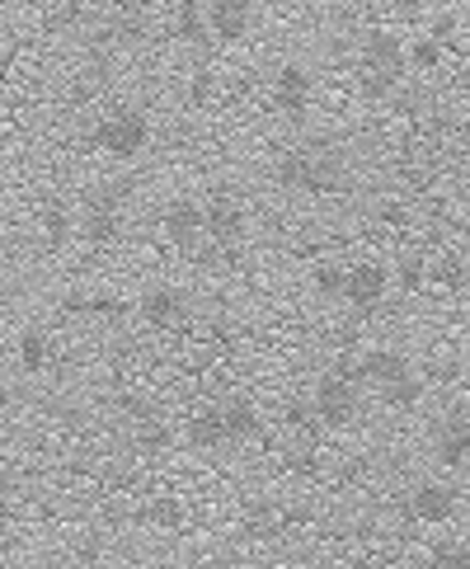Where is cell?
Masks as SVG:
<instances>
[{
	"mask_svg": "<svg viewBox=\"0 0 470 569\" xmlns=\"http://www.w3.org/2000/svg\"><path fill=\"white\" fill-rule=\"evenodd\" d=\"M94 146L109 161H136L151 146V113L142 104H113L100 123H94Z\"/></svg>",
	"mask_w": 470,
	"mask_h": 569,
	"instance_id": "8992f818",
	"label": "cell"
},
{
	"mask_svg": "<svg viewBox=\"0 0 470 569\" xmlns=\"http://www.w3.org/2000/svg\"><path fill=\"white\" fill-rule=\"evenodd\" d=\"M452 6H461V0H452Z\"/></svg>",
	"mask_w": 470,
	"mask_h": 569,
	"instance_id": "1f68e13d",
	"label": "cell"
},
{
	"mask_svg": "<svg viewBox=\"0 0 470 569\" xmlns=\"http://www.w3.org/2000/svg\"><path fill=\"white\" fill-rule=\"evenodd\" d=\"M428 565H470V541L466 537H442L428 546Z\"/></svg>",
	"mask_w": 470,
	"mask_h": 569,
	"instance_id": "d4e9b609",
	"label": "cell"
},
{
	"mask_svg": "<svg viewBox=\"0 0 470 569\" xmlns=\"http://www.w3.org/2000/svg\"><path fill=\"white\" fill-rule=\"evenodd\" d=\"M409 81V43L396 29H367L358 43V94L367 104H396Z\"/></svg>",
	"mask_w": 470,
	"mask_h": 569,
	"instance_id": "3957f363",
	"label": "cell"
},
{
	"mask_svg": "<svg viewBox=\"0 0 470 569\" xmlns=\"http://www.w3.org/2000/svg\"><path fill=\"white\" fill-rule=\"evenodd\" d=\"M10 405H14V390H10V386H0V415H6Z\"/></svg>",
	"mask_w": 470,
	"mask_h": 569,
	"instance_id": "f546056e",
	"label": "cell"
},
{
	"mask_svg": "<svg viewBox=\"0 0 470 569\" xmlns=\"http://www.w3.org/2000/svg\"><path fill=\"white\" fill-rule=\"evenodd\" d=\"M71 241H75V212L62 199H52L43 207V245L48 250H67Z\"/></svg>",
	"mask_w": 470,
	"mask_h": 569,
	"instance_id": "ffe728a7",
	"label": "cell"
},
{
	"mask_svg": "<svg viewBox=\"0 0 470 569\" xmlns=\"http://www.w3.org/2000/svg\"><path fill=\"white\" fill-rule=\"evenodd\" d=\"M438 470L447 476H461L470 466V405H447L442 415L433 419V443H428Z\"/></svg>",
	"mask_w": 470,
	"mask_h": 569,
	"instance_id": "ba28073f",
	"label": "cell"
},
{
	"mask_svg": "<svg viewBox=\"0 0 470 569\" xmlns=\"http://www.w3.org/2000/svg\"><path fill=\"white\" fill-rule=\"evenodd\" d=\"M14 522V504L6 499V495H0V532H6V527Z\"/></svg>",
	"mask_w": 470,
	"mask_h": 569,
	"instance_id": "83f0119b",
	"label": "cell"
},
{
	"mask_svg": "<svg viewBox=\"0 0 470 569\" xmlns=\"http://www.w3.org/2000/svg\"><path fill=\"white\" fill-rule=\"evenodd\" d=\"M352 372H358V382L367 386V396H377L386 409H396V415H415V409L423 405V396H428L423 372L396 344L362 348L358 363H352Z\"/></svg>",
	"mask_w": 470,
	"mask_h": 569,
	"instance_id": "6da1fadb",
	"label": "cell"
},
{
	"mask_svg": "<svg viewBox=\"0 0 470 569\" xmlns=\"http://www.w3.org/2000/svg\"><path fill=\"white\" fill-rule=\"evenodd\" d=\"M222 419H226V438H231V443H249V438L264 434V419H259V409H254L249 396L222 400Z\"/></svg>",
	"mask_w": 470,
	"mask_h": 569,
	"instance_id": "e0dca14e",
	"label": "cell"
},
{
	"mask_svg": "<svg viewBox=\"0 0 470 569\" xmlns=\"http://www.w3.org/2000/svg\"><path fill=\"white\" fill-rule=\"evenodd\" d=\"M170 33L180 38L184 48H193V52H212V48H217V38H212V24H207V6H203V0H174Z\"/></svg>",
	"mask_w": 470,
	"mask_h": 569,
	"instance_id": "9a60e30c",
	"label": "cell"
},
{
	"mask_svg": "<svg viewBox=\"0 0 470 569\" xmlns=\"http://www.w3.org/2000/svg\"><path fill=\"white\" fill-rule=\"evenodd\" d=\"M67 316H123V302L117 297H90V292H71V297L62 302Z\"/></svg>",
	"mask_w": 470,
	"mask_h": 569,
	"instance_id": "7402d4cb",
	"label": "cell"
},
{
	"mask_svg": "<svg viewBox=\"0 0 470 569\" xmlns=\"http://www.w3.org/2000/svg\"><path fill=\"white\" fill-rule=\"evenodd\" d=\"M142 522H151V527H180L184 522V504L180 499H151L142 508Z\"/></svg>",
	"mask_w": 470,
	"mask_h": 569,
	"instance_id": "484cf974",
	"label": "cell"
},
{
	"mask_svg": "<svg viewBox=\"0 0 470 569\" xmlns=\"http://www.w3.org/2000/svg\"><path fill=\"white\" fill-rule=\"evenodd\" d=\"M390 283H396L400 292H423L428 287V254L423 250H400L396 254V264H390Z\"/></svg>",
	"mask_w": 470,
	"mask_h": 569,
	"instance_id": "d6986e66",
	"label": "cell"
},
{
	"mask_svg": "<svg viewBox=\"0 0 470 569\" xmlns=\"http://www.w3.org/2000/svg\"><path fill=\"white\" fill-rule=\"evenodd\" d=\"M52 339H48V329H24L19 335V344H14V358H19V367L29 372V377H38V372H48L52 367Z\"/></svg>",
	"mask_w": 470,
	"mask_h": 569,
	"instance_id": "ac0fdd59",
	"label": "cell"
},
{
	"mask_svg": "<svg viewBox=\"0 0 470 569\" xmlns=\"http://www.w3.org/2000/svg\"><path fill=\"white\" fill-rule=\"evenodd\" d=\"M132 443L142 447V453H161V447H170V424H165L161 409L132 424Z\"/></svg>",
	"mask_w": 470,
	"mask_h": 569,
	"instance_id": "603a6c76",
	"label": "cell"
},
{
	"mask_svg": "<svg viewBox=\"0 0 470 569\" xmlns=\"http://www.w3.org/2000/svg\"><path fill=\"white\" fill-rule=\"evenodd\" d=\"M344 273H348L344 260H320L316 268H310V278H316V292H320V297L344 302Z\"/></svg>",
	"mask_w": 470,
	"mask_h": 569,
	"instance_id": "cb8c5ba5",
	"label": "cell"
},
{
	"mask_svg": "<svg viewBox=\"0 0 470 569\" xmlns=\"http://www.w3.org/2000/svg\"><path fill=\"white\" fill-rule=\"evenodd\" d=\"M273 180L287 193H302V199H335L348 189V161L329 142H297L278 155Z\"/></svg>",
	"mask_w": 470,
	"mask_h": 569,
	"instance_id": "7a4b0ae2",
	"label": "cell"
},
{
	"mask_svg": "<svg viewBox=\"0 0 470 569\" xmlns=\"http://www.w3.org/2000/svg\"><path fill=\"white\" fill-rule=\"evenodd\" d=\"M207 94H212V75H207V71H203V75H193V85H188V100H193V104H203Z\"/></svg>",
	"mask_w": 470,
	"mask_h": 569,
	"instance_id": "4316f807",
	"label": "cell"
},
{
	"mask_svg": "<svg viewBox=\"0 0 470 569\" xmlns=\"http://www.w3.org/2000/svg\"><path fill=\"white\" fill-rule=\"evenodd\" d=\"M390 264L386 260H352L348 273H344V302L352 311H362V316H371L386 297H390Z\"/></svg>",
	"mask_w": 470,
	"mask_h": 569,
	"instance_id": "30bf717a",
	"label": "cell"
},
{
	"mask_svg": "<svg viewBox=\"0 0 470 569\" xmlns=\"http://www.w3.org/2000/svg\"><path fill=\"white\" fill-rule=\"evenodd\" d=\"M203 222H207V245L217 250H241L245 235H249V212L241 203V193H226V189H212L203 199Z\"/></svg>",
	"mask_w": 470,
	"mask_h": 569,
	"instance_id": "9c48e42d",
	"label": "cell"
},
{
	"mask_svg": "<svg viewBox=\"0 0 470 569\" xmlns=\"http://www.w3.org/2000/svg\"><path fill=\"white\" fill-rule=\"evenodd\" d=\"M155 6H161V0H127L132 14H146V10H155Z\"/></svg>",
	"mask_w": 470,
	"mask_h": 569,
	"instance_id": "f1b7e54d",
	"label": "cell"
},
{
	"mask_svg": "<svg viewBox=\"0 0 470 569\" xmlns=\"http://www.w3.org/2000/svg\"><path fill=\"white\" fill-rule=\"evenodd\" d=\"M6 560H10V546H6V541H0V565H6Z\"/></svg>",
	"mask_w": 470,
	"mask_h": 569,
	"instance_id": "4dcf8cb0",
	"label": "cell"
},
{
	"mask_svg": "<svg viewBox=\"0 0 470 569\" xmlns=\"http://www.w3.org/2000/svg\"><path fill=\"white\" fill-rule=\"evenodd\" d=\"M447 52H452V48H447L438 33L423 29L419 38H409V71H419V75H423V71H438V67L447 62Z\"/></svg>",
	"mask_w": 470,
	"mask_h": 569,
	"instance_id": "44dd1931",
	"label": "cell"
},
{
	"mask_svg": "<svg viewBox=\"0 0 470 569\" xmlns=\"http://www.w3.org/2000/svg\"><path fill=\"white\" fill-rule=\"evenodd\" d=\"M461 489L447 480V476H423L405 489V499H400V514L409 522H419V527H447V522H457L461 518Z\"/></svg>",
	"mask_w": 470,
	"mask_h": 569,
	"instance_id": "52a82bcc",
	"label": "cell"
},
{
	"mask_svg": "<svg viewBox=\"0 0 470 569\" xmlns=\"http://www.w3.org/2000/svg\"><path fill=\"white\" fill-rule=\"evenodd\" d=\"M136 316H142L151 329H180L188 321V297L180 287L170 283H155L142 292V302H136Z\"/></svg>",
	"mask_w": 470,
	"mask_h": 569,
	"instance_id": "4fadbf2b",
	"label": "cell"
},
{
	"mask_svg": "<svg viewBox=\"0 0 470 569\" xmlns=\"http://www.w3.org/2000/svg\"><path fill=\"white\" fill-rule=\"evenodd\" d=\"M188 447H198V453H217V447H226V419H222V405H203L198 415L188 419Z\"/></svg>",
	"mask_w": 470,
	"mask_h": 569,
	"instance_id": "2e32d148",
	"label": "cell"
},
{
	"mask_svg": "<svg viewBox=\"0 0 470 569\" xmlns=\"http://www.w3.org/2000/svg\"><path fill=\"white\" fill-rule=\"evenodd\" d=\"M161 226H165V241L174 250H198V245H207V222H203V203L198 199H174L165 207Z\"/></svg>",
	"mask_w": 470,
	"mask_h": 569,
	"instance_id": "7c38bea8",
	"label": "cell"
},
{
	"mask_svg": "<svg viewBox=\"0 0 470 569\" xmlns=\"http://www.w3.org/2000/svg\"><path fill=\"white\" fill-rule=\"evenodd\" d=\"M217 43H245L254 29V0H203Z\"/></svg>",
	"mask_w": 470,
	"mask_h": 569,
	"instance_id": "5bb4252c",
	"label": "cell"
},
{
	"mask_svg": "<svg viewBox=\"0 0 470 569\" xmlns=\"http://www.w3.org/2000/svg\"><path fill=\"white\" fill-rule=\"evenodd\" d=\"M127 199H132L127 184L94 189L90 199H85V207L75 212V241H85L94 250L123 245V235H127Z\"/></svg>",
	"mask_w": 470,
	"mask_h": 569,
	"instance_id": "277c9868",
	"label": "cell"
},
{
	"mask_svg": "<svg viewBox=\"0 0 470 569\" xmlns=\"http://www.w3.org/2000/svg\"><path fill=\"white\" fill-rule=\"evenodd\" d=\"M362 396H367V386L358 382L352 363H335L316 382V390H310L316 415H320V428H335V434L352 428V424H358V415H362Z\"/></svg>",
	"mask_w": 470,
	"mask_h": 569,
	"instance_id": "5b68a950",
	"label": "cell"
},
{
	"mask_svg": "<svg viewBox=\"0 0 470 569\" xmlns=\"http://www.w3.org/2000/svg\"><path fill=\"white\" fill-rule=\"evenodd\" d=\"M316 104V75H310L302 62H283L273 71V109H278L287 123H302Z\"/></svg>",
	"mask_w": 470,
	"mask_h": 569,
	"instance_id": "8fae6325",
	"label": "cell"
}]
</instances>
